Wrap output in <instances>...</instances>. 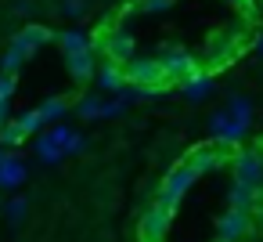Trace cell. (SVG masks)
<instances>
[{
    "label": "cell",
    "mask_w": 263,
    "mask_h": 242,
    "mask_svg": "<svg viewBox=\"0 0 263 242\" xmlns=\"http://www.w3.org/2000/svg\"><path fill=\"white\" fill-rule=\"evenodd\" d=\"M15 123H18V127L26 130V137H29V134H36V130L44 127V119H40V112H36V109H33V112H26V116H18Z\"/></svg>",
    "instance_id": "22"
},
{
    "label": "cell",
    "mask_w": 263,
    "mask_h": 242,
    "mask_svg": "<svg viewBox=\"0 0 263 242\" xmlns=\"http://www.w3.org/2000/svg\"><path fill=\"white\" fill-rule=\"evenodd\" d=\"M69 105H72V101H69V94H58V98L44 101V105H40L36 112H40V119H44V123H54V119H58L62 112H69Z\"/></svg>",
    "instance_id": "15"
},
{
    "label": "cell",
    "mask_w": 263,
    "mask_h": 242,
    "mask_svg": "<svg viewBox=\"0 0 263 242\" xmlns=\"http://www.w3.org/2000/svg\"><path fill=\"white\" fill-rule=\"evenodd\" d=\"M252 235V217L249 210H223L216 220V242H245Z\"/></svg>",
    "instance_id": "5"
},
{
    "label": "cell",
    "mask_w": 263,
    "mask_h": 242,
    "mask_svg": "<svg viewBox=\"0 0 263 242\" xmlns=\"http://www.w3.org/2000/svg\"><path fill=\"white\" fill-rule=\"evenodd\" d=\"M155 62H159V69H162V76L170 80V87H173V83H187V80L198 73V62H195L184 47H173V44L162 47V55H159Z\"/></svg>",
    "instance_id": "4"
},
{
    "label": "cell",
    "mask_w": 263,
    "mask_h": 242,
    "mask_svg": "<svg viewBox=\"0 0 263 242\" xmlns=\"http://www.w3.org/2000/svg\"><path fill=\"white\" fill-rule=\"evenodd\" d=\"M231 181H238V184H245V188H259V177H263V152L256 148V145H249V148H234L231 152Z\"/></svg>",
    "instance_id": "3"
},
{
    "label": "cell",
    "mask_w": 263,
    "mask_h": 242,
    "mask_svg": "<svg viewBox=\"0 0 263 242\" xmlns=\"http://www.w3.org/2000/svg\"><path fill=\"white\" fill-rule=\"evenodd\" d=\"M191 184H195V170H191L187 163H177V166L162 177V188H159V199H155V202H162V206H177V199H180Z\"/></svg>",
    "instance_id": "6"
},
{
    "label": "cell",
    "mask_w": 263,
    "mask_h": 242,
    "mask_svg": "<svg viewBox=\"0 0 263 242\" xmlns=\"http://www.w3.org/2000/svg\"><path fill=\"white\" fill-rule=\"evenodd\" d=\"M137 4V11H152V15H162V11H170L173 8V0H134Z\"/></svg>",
    "instance_id": "23"
},
{
    "label": "cell",
    "mask_w": 263,
    "mask_h": 242,
    "mask_svg": "<svg viewBox=\"0 0 263 242\" xmlns=\"http://www.w3.org/2000/svg\"><path fill=\"white\" fill-rule=\"evenodd\" d=\"M54 44L62 47V55H80V51H90V37H83L80 29H65V33H54Z\"/></svg>",
    "instance_id": "9"
},
{
    "label": "cell",
    "mask_w": 263,
    "mask_h": 242,
    "mask_svg": "<svg viewBox=\"0 0 263 242\" xmlns=\"http://www.w3.org/2000/svg\"><path fill=\"white\" fill-rule=\"evenodd\" d=\"M65 65H69V73H72V80H76V83H87V80L94 76V51L69 55V58H65Z\"/></svg>",
    "instance_id": "10"
},
{
    "label": "cell",
    "mask_w": 263,
    "mask_h": 242,
    "mask_svg": "<svg viewBox=\"0 0 263 242\" xmlns=\"http://www.w3.org/2000/svg\"><path fill=\"white\" fill-rule=\"evenodd\" d=\"M58 15H65V19H83L87 11H90V0H58Z\"/></svg>",
    "instance_id": "19"
},
{
    "label": "cell",
    "mask_w": 263,
    "mask_h": 242,
    "mask_svg": "<svg viewBox=\"0 0 263 242\" xmlns=\"http://www.w3.org/2000/svg\"><path fill=\"white\" fill-rule=\"evenodd\" d=\"M252 195H256L252 188L231 181V188H227V206H231V210H249V206H252Z\"/></svg>",
    "instance_id": "16"
},
{
    "label": "cell",
    "mask_w": 263,
    "mask_h": 242,
    "mask_svg": "<svg viewBox=\"0 0 263 242\" xmlns=\"http://www.w3.org/2000/svg\"><path fill=\"white\" fill-rule=\"evenodd\" d=\"M98 87H101V91H123V87H126V80H123V65L105 62V65L98 69Z\"/></svg>",
    "instance_id": "12"
},
{
    "label": "cell",
    "mask_w": 263,
    "mask_h": 242,
    "mask_svg": "<svg viewBox=\"0 0 263 242\" xmlns=\"http://www.w3.org/2000/svg\"><path fill=\"white\" fill-rule=\"evenodd\" d=\"M36 155H40L44 163H58V159H62V148L51 141V134H44V137H36Z\"/></svg>",
    "instance_id": "20"
},
{
    "label": "cell",
    "mask_w": 263,
    "mask_h": 242,
    "mask_svg": "<svg viewBox=\"0 0 263 242\" xmlns=\"http://www.w3.org/2000/svg\"><path fill=\"white\" fill-rule=\"evenodd\" d=\"M184 87V94L191 98V101H198V98H205V94H213V80L209 76H202V73H195L187 83H180Z\"/></svg>",
    "instance_id": "17"
},
{
    "label": "cell",
    "mask_w": 263,
    "mask_h": 242,
    "mask_svg": "<svg viewBox=\"0 0 263 242\" xmlns=\"http://www.w3.org/2000/svg\"><path fill=\"white\" fill-rule=\"evenodd\" d=\"M22 181H26V166H22V159L0 155V188H18Z\"/></svg>",
    "instance_id": "11"
},
{
    "label": "cell",
    "mask_w": 263,
    "mask_h": 242,
    "mask_svg": "<svg viewBox=\"0 0 263 242\" xmlns=\"http://www.w3.org/2000/svg\"><path fill=\"white\" fill-rule=\"evenodd\" d=\"M231 152H234V145H227V141H220V137H213V141H202V145H195L191 152H187V166L195 170V177L198 174H213V170H223L227 163H231Z\"/></svg>",
    "instance_id": "2"
},
{
    "label": "cell",
    "mask_w": 263,
    "mask_h": 242,
    "mask_svg": "<svg viewBox=\"0 0 263 242\" xmlns=\"http://www.w3.org/2000/svg\"><path fill=\"white\" fill-rule=\"evenodd\" d=\"M123 80H126V87L134 94H162V91H170V80L162 76L155 58H130L123 65Z\"/></svg>",
    "instance_id": "1"
},
{
    "label": "cell",
    "mask_w": 263,
    "mask_h": 242,
    "mask_svg": "<svg viewBox=\"0 0 263 242\" xmlns=\"http://www.w3.org/2000/svg\"><path fill=\"white\" fill-rule=\"evenodd\" d=\"M22 141H29V137H26V130H22V127H18L15 119L0 123V148H8V145L15 148V145H22Z\"/></svg>",
    "instance_id": "18"
},
{
    "label": "cell",
    "mask_w": 263,
    "mask_h": 242,
    "mask_svg": "<svg viewBox=\"0 0 263 242\" xmlns=\"http://www.w3.org/2000/svg\"><path fill=\"white\" fill-rule=\"evenodd\" d=\"M26 210H29V202L18 195V199H8V206H4V213H8V220H22L26 217Z\"/></svg>",
    "instance_id": "24"
},
{
    "label": "cell",
    "mask_w": 263,
    "mask_h": 242,
    "mask_svg": "<svg viewBox=\"0 0 263 242\" xmlns=\"http://www.w3.org/2000/svg\"><path fill=\"white\" fill-rule=\"evenodd\" d=\"M51 40H54V33H51L47 26H40V22H29V26H22V33H18L11 44H15V47H18L26 58H33V55H36L40 47H47Z\"/></svg>",
    "instance_id": "8"
},
{
    "label": "cell",
    "mask_w": 263,
    "mask_h": 242,
    "mask_svg": "<svg viewBox=\"0 0 263 242\" xmlns=\"http://www.w3.org/2000/svg\"><path fill=\"white\" fill-rule=\"evenodd\" d=\"M259 242H263V238H259Z\"/></svg>",
    "instance_id": "26"
},
{
    "label": "cell",
    "mask_w": 263,
    "mask_h": 242,
    "mask_svg": "<svg viewBox=\"0 0 263 242\" xmlns=\"http://www.w3.org/2000/svg\"><path fill=\"white\" fill-rule=\"evenodd\" d=\"M26 62H29V58H26V55H22L15 44H8V51L0 55V76H18Z\"/></svg>",
    "instance_id": "13"
},
{
    "label": "cell",
    "mask_w": 263,
    "mask_h": 242,
    "mask_svg": "<svg viewBox=\"0 0 263 242\" xmlns=\"http://www.w3.org/2000/svg\"><path fill=\"white\" fill-rule=\"evenodd\" d=\"M51 141L62 148V155H65V152H83V137H80L76 130H65V127H58V130H51Z\"/></svg>",
    "instance_id": "14"
},
{
    "label": "cell",
    "mask_w": 263,
    "mask_h": 242,
    "mask_svg": "<svg viewBox=\"0 0 263 242\" xmlns=\"http://www.w3.org/2000/svg\"><path fill=\"white\" fill-rule=\"evenodd\" d=\"M15 87H18V76H0V98L4 101L15 98Z\"/></svg>",
    "instance_id": "25"
},
{
    "label": "cell",
    "mask_w": 263,
    "mask_h": 242,
    "mask_svg": "<svg viewBox=\"0 0 263 242\" xmlns=\"http://www.w3.org/2000/svg\"><path fill=\"white\" fill-rule=\"evenodd\" d=\"M170 217H173V206L152 202L144 210V217H141V242H162L166 228H170Z\"/></svg>",
    "instance_id": "7"
},
{
    "label": "cell",
    "mask_w": 263,
    "mask_h": 242,
    "mask_svg": "<svg viewBox=\"0 0 263 242\" xmlns=\"http://www.w3.org/2000/svg\"><path fill=\"white\" fill-rule=\"evenodd\" d=\"M76 112H80L83 119H98V116H105V101H101V98H80Z\"/></svg>",
    "instance_id": "21"
}]
</instances>
